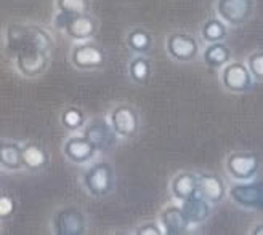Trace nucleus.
<instances>
[{"label": "nucleus", "instance_id": "obj_18", "mask_svg": "<svg viewBox=\"0 0 263 235\" xmlns=\"http://www.w3.org/2000/svg\"><path fill=\"white\" fill-rule=\"evenodd\" d=\"M231 58V50L223 45L220 42H215L212 45H209L204 51V61L207 66L210 68H220L225 66Z\"/></svg>", "mask_w": 263, "mask_h": 235}, {"label": "nucleus", "instance_id": "obj_23", "mask_svg": "<svg viewBox=\"0 0 263 235\" xmlns=\"http://www.w3.org/2000/svg\"><path fill=\"white\" fill-rule=\"evenodd\" d=\"M61 123L69 130L81 128L84 125V114L81 112V109H77V108L66 109L61 115Z\"/></svg>", "mask_w": 263, "mask_h": 235}, {"label": "nucleus", "instance_id": "obj_24", "mask_svg": "<svg viewBox=\"0 0 263 235\" xmlns=\"http://www.w3.org/2000/svg\"><path fill=\"white\" fill-rule=\"evenodd\" d=\"M130 75L137 82H144L149 75V62L144 58H135L130 62Z\"/></svg>", "mask_w": 263, "mask_h": 235}, {"label": "nucleus", "instance_id": "obj_9", "mask_svg": "<svg viewBox=\"0 0 263 235\" xmlns=\"http://www.w3.org/2000/svg\"><path fill=\"white\" fill-rule=\"evenodd\" d=\"M167 50L178 61H191L197 55V42L188 34H172L167 40Z\"/></svg>", "mask_w": 263, "mask_h": 235}, {"label": "nucleus", "instance_id": "obj_5", "mask_svg": "<svg viewBox=\"0 0 263 235\" xmlns=\"http://www.w3.org/2000/svg\"><path fill=\"white\" fill-rule=\"evenodd\" d=\"M227 168L233 178L247 181L257 175L258 159L254 154H231L227 160Z\"/></svg>", "mask_w": 263, "mask_h": 235}, {"label": "nucleus", "instance_id": "obj_15", "mask_svg": "<svg viewBox=\"0 0 263 235\" xmlns=\"http://www.w3.org/2000/svg\"><path fill=\"white\" fill-rule=\"evenodd\" d=\"M161 221L164 226V233L172 235L183 233L190 226L185 215L181 211V206H167L161 215Z\"/></svg>", "mask_w": 263, "mask_h": 235}, {"label": "nucleus", "instance_id": "obj_6", "mask_svg": "<svg viewBox=\"0 0 263 235\" xmlns=\"http://www.w3.org/2000/svg\"><path fill=\"white\" fill-rule=\"evenodd\" d=\"M61 15L66 19L58 23V24H60V28L66 29V32H68L69 37L77 38V40H85V38H90L95 34V31H97L95 21L91 19L88 15L69 16V15H66V13H61Z\"/></svg>", "mask_w": 263, "mask_h": 235}, {"label": "nucleus", "instance_id": "obj_22", "mask_svg": "<svg viewBox=\"0 0 263 235\" xmlns=\"http://www.w3.org/2000/svg\"><path fill=\"white\" fill-rule=\"evenodd\" d=\"M58 8L61 13L74 16V15H85L88 10L87 0H58Z\"/></svg>", "mask_w": 263, "mask_h": 235}, {"label": "nucleus", "instance_id": "obj_10", "mask_svg": "<svg viewBox=\"0 0 263 235\" xmlns=\"http://www.w3.org/2000/svg\"><path fill=\"white\" fill-rule=\"evenodd\" d=\"M252 0H218V13L231 24H239L252 13Z\"/></svg>", "mask_w": 263, "mask_h": 235}, {"label": "nucleus", "instance_id": "obj_1", "mask_svg": "<svg viewBox=\"0 0 263 235\" xmlns=\"http://www.w3.org/2000/svg\"><path fill=\"white\" fill-rule=\"evenodd\" d=\"M84 184L87 190L95 195V197H103L109 194L112 189V168L106 162H100L91 166L84 175Z\"/></svg>", "mask_w": 263, "mask_h": 235}, {"label": "nucleus", "instance_id": "obj_25", "mask_svg": "<svg viewBox=\"0 0 263 235\" xmlns=\"http://www.w3.org/2000/svg\"><path fill=\"white\" fill-rule=\"evenodd\" d=\"M249 71L258 80H263V51L252 53L249 56Z\"/></svg>", "mask_w": 263, "mask_h": 235}, {"label": "nucleus", "instance_id": "obj_4", "mask_svg": "<svg viewBox=\"0 0 263 235\" xmlns=\"http://www.w3.org/2000/svg\"><path fill=\"white\" fill-rule=\"evenodd\" d=\"M55 230L58 235H81L85 232V218L77 208H64L57 213Z\"/></svg>", "mask_w": 263, "mask_h": 235}, {"label": "nucleus", "instance_id": "obj_19", "mask_svg": "<svg viewBox=\"0 0 263 235\" xmlns=\"http://www.w3.org/2000/svg\"><path fill=\"white\" fill-rule=\"evenodd\" d=\"M47 163V154L37 144H24L23 146V165L29 169H39Z\"/></svg>", "mask_w": 263, "mask_h": 235}, {"label": "nucleus", "instance_id": "obj_16", "mask_svg": "<svg viewBox=\"0 0 263 235\" xmlns=\"http://www.w3.org/2000/svg\"><path fill=\"white\" fill-rule=\"evenodd\" d=\"M0 163L5 169H20L23 165V147L16 142H2L0 146Z\"/></svg>", "mask_w": 263, "mask_h": 235}, {"label": "nucleus", "instance_id": "obj_12", "mask_svg": "<svg viewBox=\"0 0 263 235\" xmlns=\"http://www.w3.org/2000/svg\"><path fill=\"white\" fill-rule=\"evenodd\" d=\"M181 211L190 224H197L207 219L210 208L202 195L199 192H196L191 197L181 200Z\"/></svg>", "mask_w": 263, "mask_h": 235}, {"label": "nucleus", "instance_id": "obj_7", "mask_svg": "<svg viewBox=\"0 0 263 235\" xmlns=\"http://www.w3.org/2000/svg\"><path fill=\"white\" fill-rule=\"evenodd\" d=\"M111 126L119 136H132L138 130L137 112L130 106H117L111 112Z\"/></svg>", "mask_w": 263, "mask_h": 235}, {"label": "nucleus", "instance_id": "obj_13", "mask_svg": "<svg viewBox=\"0 0 263 235\" xmlns=\"http://www.w3.org/2000/svg\"><path fill=\"white\" fill-rule=\"evenodd\" d=\"M104 62L103 51L95 45H81L72 51V64L79 69L100 68Z\"/></svg>", "mask_w": 263, "mask_h": 235}, {"label": "nucleus", "instance_id": "obj_29", "mask_svg": "<svg viewBox=\"0 0 263 235\" xmlns=\"http://www.w3.org/2000/svg\"><path fill=\"white\" fill-rule=\"evenodd\" d=\"M252 233H254V235H263V224L257 226V227L252 230Z\"/></svg>", "mask_w": 263, "mask_h": 235}, {"label": "nucleus", "instance_id": "obj_2", "mask_svg": "<svg viewBox=\"0 0 263 235\" xmlns=\"http://www.w3.org/2000/svg\"><path fill=\"white\" fill-rule=\"evenodd\" d=\"M230 197L244 208L263 210V182L234 186L230 190Z\"/></svg>", "mask_w": 263, "mask_h": 235}, {"label": "nucleus", "instance_id": "obj_26", "mask_svg": "<svg viewBox=\"0 0 263 235\" xmlns=\"http://www.w3.org/2000/svg\"><path fill=\"white\" fill-rule=\"evenodd\" d=\"M85 136L93 142V144L100 149V147H103V144L104 142L108 141V132L104 130L103 126H90L88 128V132L85 133Z\"/></svg>", "mask_w": 263, "mask_h": 235}, {"label": "nucleus", "instance_id": "obj_27", "mask_svg": "<svg viewBox=\"0 0 263 235\" xmlns=\"http://www.w3.org/2000/svg\"><path fill=\"white\" fill-rule=\"evenodd\" d=\"M15 211V200L10 195H0V218H8Z\"/></svg>", "mask_w": 263, "mask_h": 235}, {"label": "nucleus", "instance_id": "obj_28", "mask_svg": "<svg viewBox=\"0 0 263 235\" xmlns=\"http://www.w3.org/2000/svg\"><path fill=\"white\" fill-rule=\"evenodd\" d=\"M137 233L138 235H161L164 232L159 229V226H157V224L151 223V224H144V226L138 227L137 229Z\"/></svg>", "mask_w": 263, "mask_h": 235}, {"label": "nucleus", "instance_id": "obj_17", "mask_svg": "<svg viewBox=\"0 0 263 235\" xmlns=\"http://www.w3.org/2000/svg\"><path fill=\"white\" fill-rule=\"evenodd\" d=\"M174 195L178 200H185L197 192V178L191 173H181L172 182Z\"/></svg>", "mask_w": 263, "mask_h": 235}, {"label": "nucleus", "instance_id": "obj_14", "mask_svg": "<svg viewBox=\"0 0 263 235\" xmlns=\"http://www.w3.org/2000/svg\"><path fill=\"white\" fill-rule=\"evenodd\" d=\"M197 192L205 200L217 203L225 197V184L217 175H201L197 178Z\"/></svg>", "mask_w": 263, "mask_h": 235}, {"label": "nucleus", "instance_id": "obj_20", "mask_svg": "<svg viewBox=\"0 0 263 235\" xmlns=\"http://www.w3.org/2000/svg\"><path fill=\"white\" fill-rule=\"evenodd\" d=\"M202 37H204V40H207L210 44L223 40V38L227 37L225 24L218 19H209L202 28Z\"/></svg>", "mask_w": 263, "mask_h": 235}, {"label": "nucleus", "instance_id": "obj_3", "mask_svg": "<svg viewBox=\"0 0 263 235\" xmlns=\"http://www.w3.org/2000/svg\"><path fill=\"white\" fill-rule=\"evenodd\" d=\"M48 53H50V51L37 50V48L20 50V53H18V68H20V71L24 75H28V77H34V75L42 74L47 69Z\"/></svg>", "mask_w": 263, "mask_h": 235}, {"label": "nucleus", "instance_id": "obj_8", "mask_svg": "<svg viewBox=\"0 0 263 235\" xmlns=\"http://www.w3.org/2000/svg\"><path fill=\"white\" fill-rule=\"evenodd\" d=\"M223 85L230 91H246L252 83V77L249 68L241 62H233L223 69L221 74Z\"/></svg>", "mask_w": 263, "mask_h": 235}, {"label": "nucleus", "instance_id": "obj_11", "mask_svg": "<svg viewBox=\"0 0 263 235\" xmlns=\"http://www.w3.org/2000/svg\"><path fill=\"white\" fill-rule=\"evenodd\" d=\"M97 146L91 142L87 136H76L68 139L64 146V154L68 155V159L76 163H85L97 152Z\"/></svg>", "mask_w": 263, "mask_h": 235}, {"label": "nucleus", "instance_id": "obj_21", "mask_svg": "<svg viewBox=\"0 0 263 235\" xmlns=\"http://www.w3.org/2000/svg\"><path fill=\"white\" fill-rule=\"evenodd\" d=\"M128 45H130L132 50L140 51V53H144V51H148L149 47H151V35L146 31H143V29L132 31L130 35H128Z\"/></svg>", "mask_w": 263, "mask_h": 235}]
</instances>
